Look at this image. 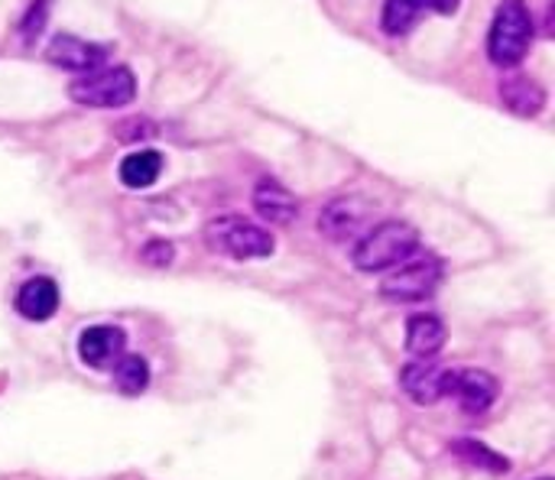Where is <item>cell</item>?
Listing matches in <instances>:
<instances>
[{"instance_id": "1", "label": "cell", "mask_w": 555, "mask_h": 480, "mask_svg": "<svg viewBox=\"0 0 555 480\" xmlns=\"http://www.w3.org/2000/svg\"><path fill=\"white\" fill-rule=\"evenodd\" d=\"M420 250V234L406 221H380L374 224L358 244H354V267L361 273H380L390 267H400L406 257Z\"/></svg>"}, {"instance_id": "2", "label": "cell", "mask_w": 555, "mask_h": 480, "mask_svg": "<svg viewBox=\"0 0 555 480\" xmlns=\"http://www.w3.org/2000/svg\"><path fill=\"white\" fill-rule=\"evenodd\" d=\"M533 42V16L527 10L524 0H501L494 23H491V36H488V52L491 62L501 68H514L527 59Z\"/></svg>"}, {"instance_id": "3", "label": "cell", "mask_w": 555, "mask_h": 480, "mask_svg": "<svg viewBox=\"0 0 555 480\" xmlns=\"http://www.w3.org/2000/svg\"><path fill=\"white\" fill-rule=\"evenodd\" d=\"M442 273H446V267H442V260L436 254H420L416 250L413 257H406L384 280L380 296L390 299V302H423V299H429L439 289Z\"/></svg>"}, {"instance_id": "4", "label": "cell", "mask_w": 555, "mask_h": 480, "mask_svg": "<svg viewBox=\"0 0 555 480\" xmlns=\"http://www.w3.org/2000/svg\"><path fill=\"white\" fill-rule=\"evenodd\" d=\"M68 94L85 107H124L137 98V78L127 65L94 68L75 78Z\"/></svg>"}, {"instance_id": "5", "label": "cell", "mask_w": 555, "mask_h": 480, "mask_svg": "<svg viewBox=\"0 0 555 480\" xmlns=\"http://www.w3.org/2000/svg\"><path fill=\"white\" fill-rule=\"evenodd\" d=\"M205 237L215 250H221L234 260H260L276 250L273 234L244 218H218L205 228Z\"/></svg>"}, {"instance_id": "6", "label": "cell", "mask_w": 555, "mask_h": 480, "mask_svg": "<svg viewBox=\"0 0 555 480\" xmlns=\"http://www.w3.org/2000/svg\"><path fill=\"white\" fill-rule=\"evenodd\" d=\"M452 377H455L452 367H446V364L426 358V361H413V364L403 367L400 387H403V393H406L413 403H420V406H436L439 400L449 397Z\"/></svg>"}, {"instance_id": "7", "label": "cell", "mask_w": 555, "mask_h": 480, "mask_svg": "<svg viewBox=\"0 0 555 480\" xmlns=\"http://www.w3.org/2000/svg\"><path fill=\"white\" fill-rule=\"evenodd\" d=\"M367 218H371V202L361 195H345V198H335L332 205L322 208L319 231L328 241H351L367 228Z\"/></svg>"}, {"instance_id": "8", "label": "cell", "mask_w": 555, "mask_h": 480, "mask_svg": "<svg viewBox=\"0 0 555 480\" xmlns=\"http://www.w3.org/2000/svg\"><path fill=\"white\" fill-rule=\"evenodd\" d=\"M127 348V335L114 325H91L78 338V358L91 371H111Z\"/></svg>"}, {"instance_id": "9", "label": "cell", "mask_w": 555, "mask_h": 480, "mask_svg": "<svg viewBox=\"0 0 555 480\" xmlns=\"http://www.w3.org/2000/svg\"><path fill=\"white\" fill-rule=\"evenodd\" d=\"M49 62L59 65V68H68V72H94L101 68V62L107 59V46L101 42H88L81 36H72V33H59L49 49H46Z\"/></svg>"}, {"instance_id": "10", "label": "cell", "mask_w": 555, "mask_h": 480, "mask_svg": "<svg viewBox=\"0 0 555 480\" xmlns=\"http://www.w3.org/2000/svg\"><path fill=\"white\" fill-rule=\"evenodd\" d=\"M501 393V384L488 374V371H455L449 397L472 416H481L494 406Z\"/></svg>"}, {"instance_id": "11", "label": "cell", "mask_w": 555, "mask_h": 480, "mask_svg": "<svg viewBox=\"0 0 555 480\" xmlns=\"http://www.w3.org/2000/svg\"><path fill=\"white\" fill-rule=\"evenodd\" d=\"M254 208L270 224H293L299 218V198L276 179H263L254 189Z\"/></svg>"}, {"instance_id": "12", "label": "cell", "mask_w": 555, "mask_h": 480, "mask_svg": "<svg viewBox=\"0 0 555 480\" xmlns=\"http://www.w3.org/2000/svg\"><path fill=\"white\" fill-rule=\"evenodd\" d=\"M59 309V286L49 276H33L16 293V312L26 322H49Z\"/></svg>"}, {"instance_id": "13", "label": "cell", "mask_w": 555, "mask_h": 480, "mask_svg": "<svg viewBox=\"0 0 555 480\" xmlns=\"http://www.w3.org/2000/svg\"><path fill=\"white\" fill-rule=\"evenodd\" d=\"M501 101L507 111H514L520 117H537L546 107V91L530 75H507L501 81Z\"/></svg>"}, {"instance_id": "14", "label": "cell", "mask_w": 555, "mask_h": 480, "mask_svg": "<svg viewBox=\"0 0 555 480\" xmlns=\"http://www.w3.org/2000/svg\"><path fill=\"white\" fill-rule=\"evenodd\" d=\"M446 348V325L436 315H413L406 322V351L416 361L436 358Z\"/></svg>"}, {"instance_id": "15", "label": "cell", "mask_w": 555, "mask_h": 480, "mask_svg": "<svg viewBox=\"0 0 555 480\" xmlns=\"http://www.w3.org/2000/svg\"><path fill=\"white\" fill-rule=\"evenodd\" d=\"M159 172H163V153L156 150H137L120 163V182L127 189H150L159 179Z\"/></svg>"}, {"instance_id": "16", "label": "cell", "mask_w": 555, "mask_h": 480, "mask_svg": "<svg viewBox=\"0 0 555 480\" xmlns=\"http://www.w3.org/2000/svg\"><path fill=\"white\" fill-rule=\"evenodd\" d=\"M426 10H429V0H387L380 26L387 36H406Z\"/></svg>"}, {"instance_id": "17", "label": "cell", "mask_w": 555, "mask_h": 480, "mask_svg": "<svg viewBox=\"0 0 555 480\" xmlns=\"http://www.w3.org/2000/svg\"><path fill=\"white\" fill-rule=\"evenodd\" d=\"M452 455H459L465 465H478V468H485L491 475H507L511 471V462L507 458H501L498 452H491L485 442H475V439L452 442Z\"/></svg>"}, {"instance_id": "18", "label": "cell", "mask_w": 555, "mask_h": 480, "mask_svg": "<svg viewBox=\"0 0 555 480\" xmlns=\"http://www.w3.org/2000/svg\"><path fill=\"white\" fill-rule=\"evenodd\" d=\"M111 374H114V384L120 387V393H127V397L143 393L146 384H150V364H146L143 358H137V354H124V358L111 367Z\"/></svg>"}, {"instance_id": "19", "label": "cell", "mask_w": 555, "mask_h": 480, "mask_svg": "<svg viewBox=\"0 0 555 480\" xmlns=\"http://www.w3.org/2000/svg\"><path fill=\"white\" fill-rule=\"evenodd\" d=\"M46 16H49V0H36V3L29 7L26 20H23V36H26V39L39 36L42 26H46Z\"/></svg>"}, {"instance_id": "20", "label": "cell", "mask_w": 555, "mask_h": 480, "mask_svg": "<svg viewBox=\"0 0 555 480\" xmlns=\"http://www.w3.org/2000/svg\"><path fill=\"white\" fill-rule=\"evenodd\" d=\"M143 260L153 263V267H169V263H172V244H166V241L146 244V247H143Z\"/></svg>"}, {"instance_id": "21", "label": "cell", "mask_w": 555, "mask_h": 480, "mask_svg": "<svg viewBox=\"0 0 555 480\" xmlns=\"http://www.w3.org/2000/svg\"><path fill=\"white\" fill-rule=\"evenodd\" d=\"M462 7V0H429V10H436V13H455Z\"/></svg>"}, {"instance_id": "22", "label": "cell", "mask_w": 555, "mask_h": 480, "mask_svg": "<svg viewBox=\"0 0 555 480\" xmlns=\"http://www.w3.org/2000/svg\"><path fill=\"white\" fill-rule=\"evenodd\" d=\"M540 480H550V478H540Z\"/></svg>"}]
</instances>
